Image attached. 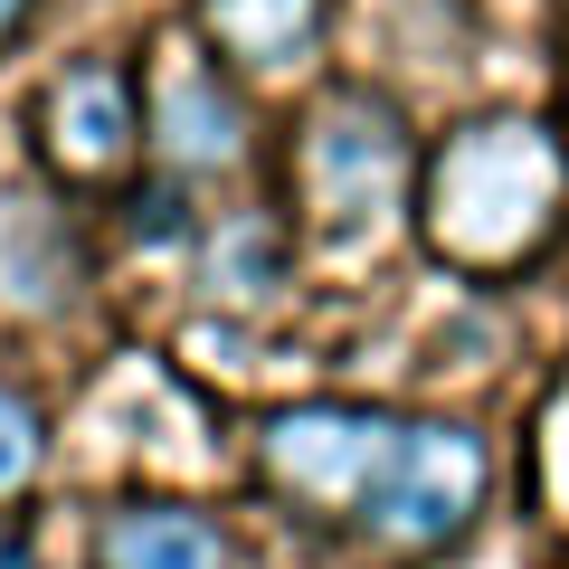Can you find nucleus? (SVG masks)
<instances>
[{
	"instance_id": "obj_1",
	"label": "nucleus",
	"mask_w": 569,
	"mask_h": 569,
	"mask_svg": "<svg viewBox=\"0 0 569 569\" xmlns=\"http://www.w3.org/2000/svg\"><path fill=\"white\" fill-rule=\"evenodd\" d=\"M569 209V142L541 114H466L418 162V238L466 276H512Z\"/></svg>"
},
{
	"instance_id": "obj_2",
	"label": "nucleus",
	"mask_w": 569,
	"mask_h": 569,
	"mask_svg": "<svg viewBox=\"0 0 569 569\" xmlns=\"http://www.w3.org/2000/svg\"><path fill=\"white\" fill-rule=\"evenodd\" d=\"M408 181H418V142L389 86H332L305 104V133H295V190H305V228L323 247H370L399 228Z\"/></svg>"
},
{
	"instance_id": "obj_3",
	"label": "nucleus",
	"mask_w": 569,
	"mask_h": 569,
	"mask_svg": "<svg viewBox=\"0 0 569 569\" xmlns=\"http://www.w3.org/2000/svg\"><path fill=\"white\" fill-rule=\"evenodd\" d=\"M493 503V447L485 427L466 418H399V447H389L380 485L361 503V531L389 560H437L456 550Z\"/></svg>"
},
{
	"instance_id": "obj_4",
	"label": "nucleus",
	"mask_w": 569,
	"mask_h": 569,
	"mask_svg": "<svg viewBox=\"0 0 569 569\" xmlns=\"http://www.w3.org/2000/svg\"><path fill=\"white\" fill-rule=\"evenodd\" d=\"M389 447H399V418H389V408L305 399V408L257 418L247 466H257V485L276 493L284 512H305V522H332V512H351V522H361V503H370V485H380Z\"/></svg>"
},
{
	"instance_id": "obj_5",
	"label": "nucleus",
	"mask_w": 569,
	"mask_h": 569,
	"mask_svg": "<svg viewBox=\"0 0 569 569\" xmlns=\"http://www.w3.org/2000/svg\"><path fill=\"white\" fill-rule=\"evenodd\" d=\"M29 142L67 190H123L142 152V77L123 58H67L29 104Z\"/></svg>"
},
{
	"instance_id": "obj_6",
	"label": "nucleus",
	"mask_w": 569,
	"mask_h": 569,
	"mask_svg": "<svg viewBox=\"0 0 569 569\" xmlns=\"http://www.w3.org/2000/svg\"><path fill=\"white\" fill-rule=\"evenodd\" d=\"M142 152L171 181H238L247 152H257V104L247 77H228L200 48H162V67L142 77Z\"/></svg>"
},
{
	"instance_id": "obj_7",
	"label": "nucleus",
	"mask_w": 569,
	"mask_h": 569,
	"mask_svg": "<svg viewBox=\"0 0 569 569\" xmlns=\"http://www.w3.org/2000/svg\"><path fill=\"white\" fill-rule=\"evenodd\" d=\"M0 305L20 323H67L86 305V228L48 190H0Z\"/></svg>"
},
{
	"instance_id": "obj_8",
	"label": "nucleus",
	"mask_w": 569,
	"mask_h": 569,
	"mask_svg": "<svg viewBox=\"0 0 569 569\" xmlns=\"http://www.w3.org/2000/svg\"><path fill=\"white\" fill-rule=\"evenodd\" d=\"M96 569H228V522L181 493H123L96 512Z\"/></svg>"
},
{
	"instance_id": "obj_9",
	"label": "nucleus",
	"mask_w": 569,
	"mask_h": 569,
	"mask_svg": "<svg viewBox=\"0 0 569 569\" xmlns=\"http://www.w3.org/2000/svg\"><path fill=\"white\" fill-rule=\"evenodd\" d=\"M190 20L228 77H305L332 29V0H190Z\"/></svg>"
},
{
	"instance_id": "obj_10",
	"label": "nucleus",
	"mask_w": 569,
	"mask_h": 569,
	"mask_svg": "<svg viewBox=\"0 0 569 569\" xmlns=\"http://www.w3.org/2000/svg\"><path fill=\"white\" fill-rule=\"evenodd\" d=\"M284 266H295V247H284L276 209H228L200 247V295L228 305V313H257V305L284 295Z\"/></svg>"
},
{
	"instance_id": "obj_11",
	"label": "nucleus",
	"mask_w": 569,
	"mask_h": 569,
	"mask_svg": "<svg viewBox=\"0 0 569 569\" xmlns=\"http://www.w3.org/2000/svg\"><path fill=\"white\" fill-rule=\"evenodd\" d=\"M39 475H48V408L0 380V503H20Z\"/></svg>"
},
{
	"instance_id": "obj_12",
	"label": "nucleus",
	"mask_w": 569,
	"mask_h": 569,
	"mask_svg": "<svg viewBox=\"0 0 569 569\" xmlns=\"http://www.w3.org/2000/svg\"><path fill=\"white\" fill-rule=\"evenodd\" d=\"M123 238H142V247L190 238V181H171V171H142V181H123Z\"/></svg>"
},
{
	"instance_id": "obj_13",
	"label": "nucleus",
	"mask_w": 569,
	"mask_h": 569,
	"mask_svg": "<svg viewBox=\"0 0 569 569\" xmlns=\"http://www.w3.org/2000/svg\"><path fill=\"white\" fill-rule=\"evenodd\" d=\"M0 569H39V541H29V522H0Z\"/></svg>"
},
{
	"instance_id": "obj_14",
	"label": "nucleus",
	"mask_w": 569,
	"mask_h": 569,
	"mask_svg": "<svg viewBox=\"0 0 569 569\" xmlns=\"http://www.w3.org/2000/svg\"><path fill=\"white\" fill-rule=\"evenodd\" d=\"M29 20H39V0H0V58L29 39Z\"/></svg>"
},
{
	"instance_id": "obj_15",
	"label": "nucleus",
	"mask_w": 569,
	"mask_h": 569,
	"mask_svg": "<svg viewBox=\"0 0 569 569\" xmlns=\"http://www.w3.org/2000/svg\"><path fill=\"white\" fill-rule=\"evenodd\" d=\"M560 48H569V0H560Z\"/></svg>"
}]
</instances>
